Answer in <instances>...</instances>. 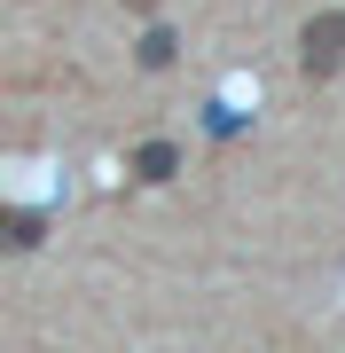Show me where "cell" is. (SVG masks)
Segmentation results:
<instances>
[{
    "mask_svg": "<svg viewBox=\"0 0 345 353\" xmlns=\"http://www.w3.org/2000/svg\"><path fill=\"white\" fill-rule=\"evenodd\" d=\"M298 71L306 79H337L345 71V8L306 16V32H298Z\"/></svg>",
    "mask_w": 345,
    "mask_h": 353,
    "instance_id": "1",
    "label": "cell"
},
{
    "mask_svg": "<svg viewBox=\"0 0 345 353\" xmlns=\"http://www.w3.org/2000/svg\"><path fill=\"white\" fill-rule=\"evenodd\" d=\"M48 243V212H16L0 204V252H39Z\"/></svg>",
    "mask_w": 345,
    "mask_h": 353,
    "instance_id": "2",
    "label": "cell"
},
{
    "mask_svg": "<svg viewBox=\"0 0 345 353\" xmlns=\"http://www.w3.org/2000/svg\"><path fill=\"white\" fill-rule=\"evenodd\" d=\"M173 173H180L173 141H141V150H134V181H173Z\"/></svg>",
    "mask_w": 345,
    "mask_h": 353,
    "instance_id": "3",
    "label": "cell"
},
{
    "mask_svg": "<svg viewBox=\"0 0 345 353\" xmlns=\"http://www.w3.org/2000/svg\"><path fill=\"white\" fill-rule=\"evenodd\" d=\"M173 55H180V39H173L165 24H149V32H141V48H134V63H141V71H173Z\"/></svg>",
    "mask_w": 345,
    "mask_h": 353,
    "instance_id": "4",
    "label": "cell"
},
{
    "mask_svg": "<svg viewBox=\"0 0 345 353\" xmlns=\"http://www.w3.org/2000/svg\"><path fill=\"white\" fill-rule=\"evenodd\" d=\"M126 8H141V16H149V8H157V0H126Z\"/></svg>",
    "mask_w": 345,
    "mask_h": 353,
    "instance_id": "5",
    "label": "cell"
}]
</instances>
